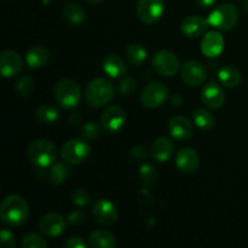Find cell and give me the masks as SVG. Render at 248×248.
Returning <instances> with one entry per match:
<instances>
[{"mask_svg":"<svg viewBox=\"0 0 248 248\" xmlns=\"http://www.w3.org/2000/svg\"><path fill=\"white\" fill-rule=\"evenodd\" d=\"M115 94L113 84L109 80L97 78L90 81L85 91L86 103L92 108H101L110 103Z\"/></svg>","mask_w":248,"mask_h":248,"instance_id":"2","label":"cell"},{"mask_svg":"<svg viewBox=\"0 0 248 248\" xmlns=\"http://www.w3.org/2000/svg\"><path fill=\"white\" fill-rule=\"evenodd\" d=\"M103 1L104 0H86V2H89V4H91V5H98Z\"/></svg>","mask_w":248,"mask_h":248,"instance_id":"44","label":"cell"},{"mask_svg":"<svg viewBox=\"0 0 248 248\" xmlns=\"http://www.w3.org/2000/svg\"><path fill=\"white\" fill-rule=\"evenodd\" d=\"M15 90H16L17 93L22 97L31 96V92H33L34 90L33 79H31V77L23 75V77H21L16 81V84H15Z\"/></svg>","mask_w":248,"mask_h":248,"instance_id":"31","label":"cell"},{"mask_svg":"<svg viewBox=\"0 0 248 248\" xmlns=\"http://www.w3.org/2000/svg\"><path fill=\"white\" fill-rule=\"evenodd\" d=\"M22 246L23 248H46L47 242L40 235L35 234V232H28L24 235L23 240H22Z\"/></svg>","mask_w":248,"mask_h":248,"instance_id":"33","label":"cell"},{"mask_svg":"<svg viewBox=\"0 0 248 248\" xmlns=\"http://www.w3.org/2000/svg\"><path fill=\"white\" fill-rule=\"evenodd\" d=\"M70 200L74 203L77 207H86V206L91 205L92 196L91 194L84 189H77V190L72 191L70 194Z\"/></svg>","mask_w":248,"mask_h":248,"instance_id":"32","label":"cell"},{"mask_svg":"<svg viewBox=\"0 0 248 248\" xmlns=\"http://www.w3.org/2000/svg\"><path fill=\"white\" fill-rule=\"evenodd\" d=\"M34 116L39 123L47 125V124H55L60 118V114L57 109L51 104H41L35 109Z\"/></svg>","mask_w":248,"mask_h":248,"instance_id":"28","label":"cell"},{"mask_svg":"<svg viewBox=\"0 0 248 248\" xmlns=\"http://www.w3.org/2000/svg\"><path fill=\"white\" fill-rule=\"evenodd\" d=\"M218 80L223 86L228 87V89H234L241 84V73L237 68L232 67V65H225L218 73Z\"/></svg>","mask_w":248,"mask_h":248,"instance_id":"24","label":"cell"},{"mask_svg":"<svg viewBox=\"0 0 248 248\" xmlns=\"http://www.w3.org/2000/svg\"><path fill=\"white\" fill-rule=\"evenodd\" d=\"M176 166L183 173H194L200 166V157L191 148H183L176 154Z\"/></svg>","mask_w":248,"mask_h":248,"instance_id":"17","label":"cell"},{"mask_svg":"<svg viewBox=\"0 0 248 248\" xmlns=\"http://www.w3.org/2000/svg\"><path fill=\"white\" fill-rule=\"evenodd\" d=\"M182 79L188 86H201L207 80V69L198 61H186L181 68Z\"/></svg>","mask_w":248,"mask_h":248,"instance_id":"11","label":"cell"},{"mask_svg":"<svg viewBox=\"0 0 248 248\" xmlns=\"http://www.w3.org/2000/svg\"><path fill=\"white\" fill-rule=\"evenodd\" d=\"M65 248H85L87 247V242L85 241V239L80 236H74L68 239L67 241L64 242Z\"/></svg>","mask_w":248,"mask_h":248,"instance_id":"40","label":"cell"},{"mask_svg":"<svg viewBox=\"0 0 248 248\" xmlns=\"http://www.w3.org/2000/svg\"><path fill=\"white\" fill-rule=\"evenodd\" d=\"M201 101L210 109H219L225 102V93L217 82H208L201 91Z\"/></svg>","mask_w":248,"mask_h":248,"instance_id":"15","label":"cell"},{"mask_svg":"<svg viewBox=\"0 0 248 248\" xmlns=\"http://www.w3.org/2000/svg\"><path fill=\"white\" fill-rule=\"evenodd\" d=\"M29 217V205L22 196L9 195L2 200L0 207V218L7 227H19Z\"/></svg>","mask_w":248,"mask_h":248,"instance_id":"1","label":"cell"},{"mask_svg":"<svg viewBox=\"0 0 248 248\" xmlns=\"http://www.w3.org/2000/svg\"><path fill=\"white\" fill-rule=\"evenodd\" d=\"M23 69L21 56L11 50L2 51L0 55V72L4 78L16 77Z\"/></svg>","mask_w":248,"mask_h":248,"instance_id":"14","label":"cell"},{"mask_svg":"<svg viewBox=\"0 0 248 248\" xmlns=\"http://www.w3.org/2000/svg\"><path fill=\"white\" fill-rule=\"evenodd\" d=\"M239 21V10L234 4H222L213 9L207 17V22L213 28L228 31L234 28Z\"/></svg>","mask_w":248,"mask_h":248,"instance_id":"4","label":"cell"},{"mask_svg":"<svg viewBox=\"0 0 248 248\" xmlns=\"http://www.w3.org/2000/svg\"><path fill=\"white\" fill-rule=\"evenodd\" d=\"M138 178L143 186L152 188L157 181V170L152 164H143L138 171Z\"/></svg>","mask_w":248,"mask_h":248,"instance_id":"30","label":"cell"},{"mask_svg":"<svg viewBox=\"0 0 248 248\" xmlns=\"http://www.w3.org/2000/svg\"><path fill=\"white\" fill-rule=\"evenodd\" d=\"M147 50L140 44H130L126 48V58L131 64L136 65V67H140L147 61Z\"/></svg>","mask_w":248,"mask_h":248,"instance_id":"27","label":"cell"},{"mask_svg":"<svg viewBox=\"0 0 248 248\" xmlns=\"http://www.w3.org/2000/svg\"><path fill=\"white\" fill-rule=\"evenodd\" d=\"M193 119L194 124H195L200 130L210 131L211 128L215 126V116H213L210 111L206 110V109L198 108L196 110H194Z\"/></svg>","mask_w":248,"mask_h":248,"instance_id":"29","label":"cell"},{"mask_svg":"<svg viewBox=\"0 0 248 248\" xmlns=\"http://www.w3.org/2000/svg\"><path fill=\"white\" fill-rule=\"evenodd\" d=\"M50 61V52L41 45H34L26 52V63L29 68H41Z\"/></svg>","mask_w":248,"mask_h":248,"instance_id":"22","label":"cell"},{"mask_svg":"<svg viewBox=\"0 0 248 248\" xmlns=\"http://www.w3.org/2000/svg\"><path fill=\"white\" fill-rule=\"evenodd\" d=\"M174 153V144L170 138L160 137L154 140L152 148H150V154L152 157L157 162H166L172 157Z\"/></svg>","mask_w":248,"mask_h":248,"instance_id":"20","label":"cell"},{"mask_svg":"<svg viewBox=\"0 0 248 248\" xmlns=\"http://www.w3.org/2000/svg\"><path fill=\"white\" fill-rule=\"evenodd\" d=\"M183 101H182V97L179 94H173L171 98V106L174 107V108H178V107L182 106Z\"/></svg>","mask_w":248,"mask_h":248,"instance_id":"43","label":"cell"},{"mask_svg":"<svg viewBox=\"0 0 248 248\" xmlns=\"http://www.w3.org/2000/svg\"><path fill=\"white\" fill-rule=\"evenodd\" d=\"M224 50V38L219 31H207L201 40V52L206 57H218Z\"/></svg>","mask_w":248,"mask_h":248,"instance_id":"16","label":"cell"},{"mask_svg":"<svg viewBox=\"0 0 248 248\" xmlns=\"http://www.w3.org/2000/svg\"><path fill=\"white\" fill-rule=\"evenodd\" d=\"M91 153V148L85 140H70L61 148V157L69 165L81 164L86 161Z\"/></svg>","mask_w":248,"mask_h":248,"instance_id":"6","label":"cell"},{"mask_svg":"<svg viewBox=\"0 0 248 248\" xmlns=\"http://www.w3.org/2000/svg\"><path fill=\"white\" fill-rule=\"evenodd\" d=\"M104 73L108 77L113 78V79H119V78L125 77L126 74V65L123 58L120 56L115 55V53H109L103 58V63H102Z\"/></svg>","mask_w":248,"mask_h":248,"instance_id":"21","label":"cell"},{"mask_svg":"<svg viewBox=\"0 0 248 248\" xmlns=\"http://www.w3.org/2000/svg\"><path fill=\"white\" fill-rule=\"evenodd\" d=\"M208 26L210 24L207 19L195 15V16H189L183 19L181 23V31L188 38H198L207 31Z\"/></svg>","mask_w":248,"mask_h":248,"instance_id":"19","label":"cell"},{"mask_svg":"<svg viewBox=\"0 0 248 248\" xmlns=\"http://www.w3.org/2000/svg\"><path fill=\"white\" fill-rule=\"evenodd\" d=\"M199 4V6L200 7H203V9H208V7L213 6V5L216 4V1L217 0H196Z\"/></svg>","mask_w":248,"mask_h":248,"instance_id":"42","label":"cell"},{"mask_svg":"<svg viewBox=\"0 0 248 248\" xmlns=\"http://www.w3.org/2000/svg\"><path fill=\"white\" fill-rule=\"evenodd\" d=\"M63 17L72 26H80L85 22L86 14L84 7L78 2H67L63 7Z\"/></svg>","mask_w":248,"mask_h":248,"instance_id":"23","label":"cell"},{"mask_svg":"<svg viewBox=\"0 0 248 248\" xmlns=\"http://www.w3.org/2000/svg\"><path fill=\"white\" fill-rule=\"evenodd\" d=\"M67 220L58 213H47L39 222V229L48 237H58L65 232Z\"/></svg>","mask_w":248,"mask_h":248,"instance_id":"13","label":"cell"},{"mask_svg":"<svg viewBox=\"0 0 248 248\" xmlns=\"http://www.w3.org/2000/svg\"><path fill=\"white\" fill-rule=\"evenodd\" d=\"M68 121H69L72 125H79L80 121H81V115L78 114L77 111H73V113H70V115L68 116Z\"/></svg>","mask_w":248,"mask_h":248,"instance_id":"41","label":"cell"},{"mask_svg":"<svg viewBox=\"0 0 248 248\" xmlns=\"http://www.w3.org/2000/svg\"><path fill=\"white\" fill-rule=\"evenodd\" d=\"M148 152L144 147L142 145H135L130 149V156L132 157L133 160H144L147 157Z\"/></svg>","mask_w":248,"mask_h":248,"instance_id":"39","label":"cell"},{"mask_svg":"<svg viewBox=\"0 0 248 248\" xmlns=\"http://www.w3.org/2000/svg\"><path fill=\"white\" fill-rule=\"evenodd\" d=\"M68 222L70 223L72 225H81L86 222L87 219V216L84 211L81 210H75L73 212H70L68 215Z\"/></svg>","mask_w":248,"mask_h":248,"instance_id":"36","label":"cell"},{"mask_svg":"<svg viewBox=\"0 0 248 248\" xmlns=\"http://www.w3.org/2000/svg\"><path fill=\"white\" fill-rule=\"evenodd\" d=\"M170 135L177 140H186L191 138L194 133V126L191 121L186 116H174L169 124Z\"/></svg>","mask_w":248,"mask_h":248,"instance_id":"18","label":"cell"},{"mask_svg":"<svg viewBox=\"0 0 248 248\" xmlns=\"http://www.w3.org/2000/svg\"><path fill=\"white\" fill-rule=\"evenodd\" d=\"M245 10H246V11L248 12V0L245 1Z\"/></svg>","mask_w":248,"mask_h":248,"instance_id":"45","label":"cell"},{"mask_svg":"<svg viewBox=\"0 0 248 248\" xmlns=\"http://www.w3.org/2000/svg\"><path fill=\"white\" fill-rule=\"evenodd\" d=\"M0 241H1L2 247L5 248H14L16 246V240H15L14 234L7 229L1 230V232H0Z\"/></svg>","mask_w":248,"mask_h":248,"instance_id":"37","label":"cell"},{"mask_svg":"<svg viewBox=\"0 0 248 248\" xmlns=\"http://www.w3.org/2000/svg\"><path fill=\"white\" fill-rule=\"evenodd\" d=\"M169 98V89L162 82H152L140 93V102L148 109L161 107Z\"/></svg>","mask_w":248,"mask_h":248,"instance_id":"8","label":"cell"},{"mask_svg":"<svg viewBox=\"0 0 248 248\" xmlns=\"http://www.w3.org/2000/svg\"><path fill=\"white\" fill-rule=\"evenodd\" d=\"M99 126L97 125L96 123L93 121H90V123H86L84 126L81 127V135L82 140H94L99 137Z\"/></svg>","mask_w":248,"mask_h":248,"instance_id":"34","label":"cell"},{"mask_svg":"<svg viewBox=\"0 0 248 248\" xmlns=\"http://www.w3.org/2000/svg\"><path fill=\"white\" fill-rule=\"evenodd\" d=\"M137 199L140 203L143 205H152L154 202V196H153L152 191L147 188V186H143L142 189L137 191Z\"/></svg>","mask_w":248,"mask_h":248,"instance_id":"38","label":"cell"},{"mask_svg":"<svg viewBox=\"0 0 248 248\" xmlns=\"http://www.w3.org/2000/svg\"><path fill=\"white\" fill-rule=\"evenodd\" d=\"M27 157L36 167H48L57 160V149L48 140H36L28 145Z\"/></svg>","mask_w":248,"mask_h":248,"instance_id":"3","label":"cell"},{"mask_svg":"<svg viewBox=\"0 0 248 248\" xmlns=\"http://www.w3.org/2000/svg\"><path fill=\"white\" fill-rule=\"evenodd\" d=\"M165 11L164 0H138L136 12L143 23L154 24L162 17Z\"/></svg>","mask_w":248,"mask_h":248,"instance_id":"9","label":"cell"},{"mask_svg":"<svg viewBox=\"0 0 248 248\" xmlns=\"http://www.w3.org/2000/svg\"><path fill=\"white\" fill-rule=\"evenodd\" d=\"M55 99L62 108L72 109L80 103L81 89L73 80L62 79L55 86Z\"/></svg>","mask_w":248,"mask_h":248,"instance_id":"5","label":"cell"},{"mask_svg":"<svg viewBox=\"0 0 248 248\" xmlns=\"http://www.w3.org/2000/svg\"><path fill=\"white\" fill-rule=\"evenodd\" d=\"M69 164L65 161H55L50 167L48 171V182L53 186H61L65 182V179L70 174Z\"/></svg>","mask_w":248,"mask_h":248,"instance_id":"25","label":"cell"},{"mask_svg":"<svg viewBox=\"0 0 248 248\" xmlns=\"http://www.w3.org/2000/svg\"><path fill=\"white\" fill-rule=\"evenodd\" d=\"M89 245L93 248H114L116 240L111 232L107 230H96L89 237Z\"/></svg>","mask_w":248,"mask_h":248,"instance_id":"26","label":"cell"},{"mask_svg":"<svg viewBox=\"0 0 248 248\" xmlns=\"http://www.w3.org/2000/svg\"><path fill=\"white\" fill-rule=\"evenodd\" d=\"M136 89H137L136 81L132 78H124V79L119 82L118 91L121 96H131V94L136 91Z\"/></svg>","mask_w":248,"mask_h":248,"instance_id":"35","label":"cell"},{"mask_svg":"<svg viewBox=\"0 0 248 248\" xmlns=\"http://www.w3.org/2000/svg\"><path fill=\"white\" fill-rule=\"evenodd\" d=\"M92 217L98 224L103 227H110L118 220V208L111 201L107 199H99L93 203Z\"/></svg>","mask_w":248,"mask_h":248,"instance_id":"10","label":"cell"},{"mask_svg":"<svg viewBox=\"0 0 248 248\" xmlns=\"http://www.w3.org/2000/svg\"><path fill=\"white\" fill-rule=\"evenodd\" d=\"M153 68L157 74L162 77H174L181 69L178 57L173 52L167 50L157 51L153 56Z\"/></svg>","mask_w":248,"mask_h":248,"instance_id":"7","label":"cell"},{"mask_svg":"<svg viewBox=\"0 0 248 248\" xmlns=\"http://www.w3.org/2000/svg\"><path fill=\"white\" fill-rule=\"evenodd\" d=\"M102 127L108 133H118L126 123V113L120 106H110L103 111L101 118Z\"/></svg>","mask_w":248,"mask_h":248,"instance_id":"12","label":"cell"}]
</instances>
